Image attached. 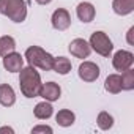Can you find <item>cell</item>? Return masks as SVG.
<instances>
[{"mask_svg": "<svg viewBox=\"0 0 134 134\" xmlns=\"http://www.w3.org/2000/svg\"><path fill=\"white\" fill-rule=\"evenodd\" d=\"M96 123H98L99 129L107 131V129H110V128L114 126V117H112L109 112L103 110V112H99V114H98V120H96Z\"/></svg>", "mask_w": 134, "mask_h": 134, "instance_id": "19", "label": "cell"}, {"mask_svg": "<svg viewBox=\"0 0 134 134\" xmlns=\"http://www.w3.org/2000/svg\"><path fill=\"white\" fill-rule=\"evenodd\" d=\"M132 33H134V27H131V29L128 30V43H129V44H132Z\"/></svg>", "mask_w": 134, "mask_h": 134, "instance_id": "23", "label": "cell"}, {"mask_svg": "<svg viewBox=\"0 0 134 134\" xmlns=\"http://www.w3.org/2000/svg\"><path fill=\"white\" fill-rule=\"evenodd\" d=\"M70 52H71V55H74L76 58H87L88 55H90V52H92V47H90V44L85 41V40H82V38H76V40H73L71 43H70Z\"/></svg>", "mask_w": 134, "mask_h": 134, "instance_id": "8", "label": "cell"}, {"mask_svg": "<svg viewBox=\"0 0 134 134\" xmlns=\"http://www.w3.org/2000/svg\"><path fill=\"white\" fill-rule=\"evenodd\" d=\"M99 66L93 62H82L79 65V77L84 81V82H95L98 77H99Z\"/></svg>", "mask_w": 134, "mask_h": 134, "instance_id": "5", "label": "cell"}, {"mask_svg": "<svg viewBox=\"0 0 134 134\" xmlns=\"http://www.w3.org/2000/svg\"><path fill=\"white\" fill-rule=\"evenodd\" d=\"M36 3H40V5H47V3H51L52 0H35Z\"/></svg>", "mask_w": 134, "mask_h": 134, "instance_id": "24", "label": "cell"}, {"mask_svg": "<svg viewBox=\"0 0 134 134\" xmlns=\"http://www.w3.org/2000/svg\"><path fill=\"white\" fill-rule=\"evenodd\" d=\"M38 132H52V128L51 126H46V125H40V126H35L32 129V134H38Z\"/></svg>", "mask_w": 134, "mask_h": 134, "instance_id": "21", "label": "cell"}, {"mask_svg": "<svg viewBox=\"0 0 134 134\" xmlns=\"http://www.w3.org/2000/svg\"><path fill=\"white\" fill-rule=\"evenodd\" d=\"M60 95H62V88H60V85L55 84V82H46V84H43L41 88H40V93H38V96L44 98V99L49 101V103L57 101V99L60 98Z\"/></svg>", "mask_w": 134, "mask_h": 134, "instance_id": "10", "label": "cell"}, {"mask_svg": "<svg viewBox=\"0 0 134 134\" xmlns=\"http://www.w3.org/2000/svg\"><path fill=\"white\" fill-rule=\"evenodd\" d=\"M2 132H10V134H13L14 132V129L13 128H10V126H3V128H0V134Z\"/></svg>", "mask_w": 134, "mask_h": 134, "instance_id": "22", "label": "cell"}, {"mask_svg": "<svg viewBox=\"0 0 134 134\" xmlns=\"http://www.w3.org/2000/svg\"><path fill=\"white\" fill-rule=\"evenodd\" d=\"M55 120H57V123H58L60 126L68 128V126H71V125L74 123L76 115H74V112H71V110H68V109H62V110H58V114L55 115Z\"/></svg>", "mask_w": 134, "mask_h": 134, "instance_id": "16", "label": "cell"}, {"mask_svg": "<svg viewBox=\"0 0 134 134\" xmlns=\"http://www.w3.org/2000/svg\"><path fill=\"white\" fill-rule=\"evenodd\" d=\"M112 8L117 14L126 16V14L132 13V10H134V0H114Z\"/></svg>", "mask_w": 134, "mask_h": 134, "instance_id": "13", "label": "cell"}, {"mask_svg": "<svg viewBox=\"0 0 134 134\" xmlns=\"http://www.w3.org/2000/svg\"><path fill=\"white\" fill-rule=\"evenodd\" d=\"M52 70L62 76L65 74H68L71 71V62L66 58V57H57L54 58V66H52Z\"/></svg>", "mask_w": 134, "mask_h": 134, "instance_id": "17", "label": "cell"}, {"mask_svg": "<svg viewBox=\"0 0 134 134\" xmlns=\"http://www.w3.org/2000/svg\"><path fill=\"white\" fill-rule=\"evenodd\" d=\"M104 88L112 93V95H117L121 92V79H120V74H109L106 77V82H104Z\"/></svg>", "mask_w": 134, "mask_h": 134, "instance_id": "15", "label": "cell"}, {"mask_svg": "<svg viewBox=\"0 0 134 134\" xmlns=\"http://www.w3.org/2000/svg\"><path fill=\"white\" fill-rule=\"evenodd\" d=\"M88 44H90V47L96 54H99L103 57H109L110 52H112V49H114V44H112L110 38L104 32H95V33H92Z\"/></svg>", "mask_w": 134, "mask_h": 134, "instance_id": "4", "label": "cell"}, {"mask_svg": "<svg viewBox=\"0 0 134 134\" xmlns=\"http://www.w3.org/2000/svg\"><path fill=\"white\" fill-rule=\"evenodd\" d=\"M52 27L58 32H63L66 29H70L71 25V16L68 13V10H65V8H58L52 13Z\"/></svg>", "mask_w": 134, "mask_h": 134, "instance_id": "6", "label": "cell"}, {"mask_svg": "<svg viewBox=\"0 0 134 134\" xmlns=\"http://www.w3.org/2000/svg\"><path fill=\"white\" fill-rule=\"evenodd\" d=\"M134 63V55L129 52V51H118L114 54V58H112V65L117 71H125L128 68H131Z\"/></svg>", "mask_w": 134, "mask_h": 134, "instance_id": "7", "label": "cell"}, {"mask_svg": "<svg viewBox=\"0 0 134 134\" xmlns=\"http://www.w3.org/2000/svg\"><path fill=\"white\" fill-rule=\"evenodd\" d=\"M52 112H54V107H52L51 103L46 101V99H44L43 103H38V104L35 106V109H33L35 117L40 118V120H47V118H51V117H52Z\"/></svg>", "mask_w": 134, "mask_h": 134, "instance_id": "14", "label": "cell"}, {"mask_svg": "<svg viewBox=\"0 0 134 134\" xmlns=\"http://www.w3.org/2000/svg\"><path fill=\"white\" fill-rule=\"evenodd\" d=\"M41 77L40 73L33 68V66H22L19 71V87L21 92L25 98H36L41 88Z\"/></svg>", "mask_w": 134, "mask_h": 134, "instance_id": "1", "label": "cell"}, {"mask_svg": "<svg viewBox=\"0 0 134 134\" xmlns=\"http://www.w3.org/2000/svg\"><path fill=\"white\" fill-rule=\"evenodd\" d=\"M121 79V90H132L134 88V71L131 68L125 70L120 76Z\"/></svg>", "mask_w": 134, "mask_h": 134, "instance_id": "20", "label": "cell"}, {"mask_svg": "<svg viewBox=\"0 0 134 134\" xmlns=\"http://www.w3.org/2000/svg\"><path fill=\"white\" fill-rule=\"evenodd\" d=\"M25 58L30 66L40 68L43 71H51L54 66V57L44 49H41L40 46H30L25 51Z\"/></svg>", "mask_w": 134, "mask_h": 134, "instance_id": "2", "label": "cell"}, {"mask_svg": "<svg viewBox=\"0 0 134 134\" xmlns=\"http://www.w3.org/2000/svg\"><path fill=\"white\" fill-rule=\"evenodd\" d=\"M76 13H77L79 21H82V22H92L95 19V14H96L95 7L90 2H81L76 8Z\"/></svg>", "mask_w": 134, "mask_h": 134, "instance_id": "11", "label": "cell"}, {"mask_svg": "<svg viewBox=\"0 0 134 134\" xmlns=\"http://www.w3.org/2000/svg\"><path fill=\"white\" fill-rule=\"evenodd\" d=\"M14 103H16V93H14L13 87L8 84H2L0 85V104L5 107H10Z\"/></svg>", "mask_w": 134, "mask_h": 134, "instance_id": "12", "label": "cell"}, {"mask_svg": "<svg viewBox=\"0 0 134 134\" xmlns=\"http://www.w3.org/2000/svg\"><path fill=\"white\" fill-rule=\"evenodd\" d=\"M24 66V58L18 52H10L3 57V68L10 73H19L21 68Z\"/></svg>", "mask_w": 134, "mask_h": 134, "instance_id": "9", "label": "cell"}, {"mask_svg": "<svg viewBox=\"0 0 134 134\" xmlns=\"http://www.w3.org/2000/svg\"><path fill=\"white\" fill-rule=\"evenodd\" d=\"M0 13L13 22H24L27 18L25 0H0Z\"/></svg>", "mask_w": 134, "mask_h": 134, "instance_id": "3", "label": "cell"}, {"mask_svg": "<svg viewBox=\"0 0 134 134\" xmlns=\"http://www.w3.org/2000/svg\"><path fill=\"white\" fill-rule=\"evenodd\" d=\"M14 49H16V41H14L13 36L5 35V36L0 38V55L2 57H5L7 54L13 52Z\"/></svg>", "mask_w": 134, "mask_h": 134, "instance_id": "18", "label": "cell"}]
</instances>
